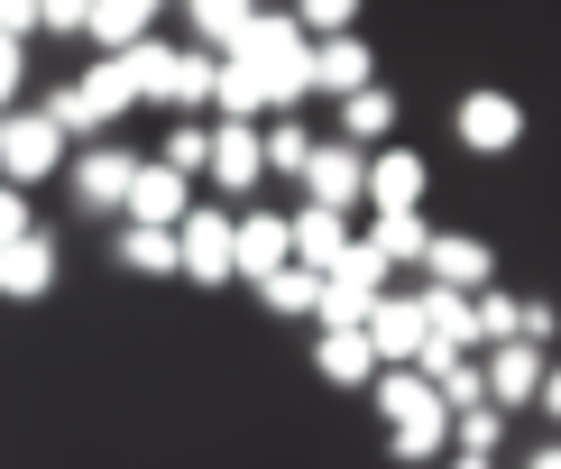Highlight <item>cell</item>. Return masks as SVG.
Here are the masks:
<instances>
[{
    "instance_id": "obj_1",
    "label": "cell",
    "mask_w": 561,
    "mask_h": 469,
    "mask_svg": "<svg viewBox=\"0 0 561 469\" xmlns=\"http://www.w3.org/2000/svg\"><path fill=\"white\" fill-rule=\"evenodd\" d=\"M368 405H378L387 451L405 469H433L442 451H451V414H442V396L414 378V368H378V378H368Z\"/></svg>"
},
{
    "instance_id": "obj_2",
    "label": "cell",
    "mask_w": 561,
    "mask_h": 469,
    "mask_svg": "<svg viewBox=\"0 0 561 469\" xmlns=\"http://www.w3.org/2000/svg\"><path fill=\"white\" fill-rule=\"evenodd\" d=\"M230 56L259 75V102H267V121H286L295 102H313V46L295 37V19L286 10H259V28H249Z\"/></svg>"
},
{
    "instance_id": "obj_3",
    "label": "cell",
    "mask_w": 561,
    "mask_h": 469,
    "mask_svg": "<svg viewBox=\"0 0 561 469\" xmlns=\"http://www.w3.org/2000/svg\"><path fill=\"white\" fill-rule=\"evenodd\" d=\"M65 138L37 121V111H0V184H10V194H37L46 175H65Z\"/></svg>"
},
{
    "instance_id": "obj_4",
    "label": "cell",
    "mask_w": 561,
    "mask_h": 469,
    "mask_svg": "<svg viewBox=\"0 0 561 469\" xmlns=\"http://www.w3.org/2000/svg\"><path fill=\"white\" fill-rule=\"evenodd\" d=\"M378 295H387V267H378V258H368L359 240H350V258L313 286V322H322V332H359Z\"/></svg>"
},
{
    "instance_id": "obj_5",
    "label": "cell",
    "mask_w": 561,
    "mask_h": 469,
    "mask_svg": "<svg viewBox=\"0 0 561 469\" xmlns=\"http://www.w3.org/2000/svg\"><path fill=\"white\" fill-rule=\"evenodd\" d=\"M129 175H138V157L121 148V138H102V148H75V157H65V194H75V213H92V221L121 213Z\"/></svg>"
},
{
    "instance_id": "obj_6",
    "label": "cell",
    "mask_w": 561,
    "mask_h": 469,
    "mask_svg": "<svg viewBox=\"0 0 561 469\" xmlns=\"http://www.w3.org/2000/svg\"><path fill=\"white\" fill-rule=\"evenodd\" d=\"M175 276H194L203 295H213V286H240V267H230V213L194 203V213L175 221Z\"/></svg>"
},
{
    "instance_id": "obj_7",
    "label": "cell",
    "mask_w": 561,
    "mask_h": 469,
    "mask_svg": "<svg viewBox=\"0 0 561 469\" xmlns=\"http://www.w3.org/2000/svg\"><path fill=\"white\" fill-rule=\"evenodd\" d=\"M451 138H460L470 157H516V148H525V102H516V92H460Z\"/></svg>"
},
{
    "instance_id": "obj_8",
    "label": "cell",
    "mask_w": 561,
    "mask_h": 469,
    "mask_svg": "<svg viewBox=\"0 0 561 469\" xmlns=\"http://www.w3.org/2000/svg\"><path fill=\"white\" fill-rule=\"evenodd\" d=\"M424 286H442V295H488L497 286V249L479 240V230H433V249H424Z\"/></svg>"
},
{
    "instance_id": "obj_9",
    "label": "cell",
    "mask_w": 561,
    "mask_h": 469,
    "mask_svg": "<svg viewBox=\"0 0 561 469\" xmlns=\"http://www.w3.org/2000/svg\"><path fill=\"white\" fill-rule=\"evenodd\" d=\"M414 313H424V359H414V378H433V368H451V359H479V332H470V295L414 286Z\"/></svg>"
},
{
    "instance_id": "obj_10",
    "label": "cell",
    "mask_w": 561,
    "mask_h": 469,
    "mask_svg": "<svg viewBox=\"0 0 561 469\" xmlns=\"http://www.w3.org/2000/svg\"><path fill=\"white\" fill-rule=\"evenodd\" d=\"M424 194H433L424 148H378V157H368V184H359L368 213H424Z\"/></svg>"
},
{
    "instance_id": "obj_11",
    "label": "cell",
    "mask_w": 561,
    "mask_h": 469,
    "mask_svg": "<svg viewBox=\"0 0 561 469\" xmlns=\"http://www.w3.org/2000/svg\"><path fill=\"white\" fill-rule=\"evenodd\" d=\"M350 240H359L350 213H322V203H295V213H286V258H295L304 276H332L341 258H350Z\"/></svg>"
},
{
    "instance_id": "obj_12",
    "label": "cell",
    "mask_w": 561,
    "mask_h": 469,
    "mask_svg": "<svg viewBox=\"0 0 561 469\" xmlns=\"http://www.w3.org/2000/svg\"><path fill=\"white\" fill-rule=\"evenodd\" d=\"M359 184H368V157L341 148V138H313V157H304V184H295V194L322 203V213H350V203H359Z\"/></svg>"
},
{
    "instance_id": "obj_13",
    "label": "cell",
    "mask_w": 561,
    "mask_h": 469,
    "mask_svg": "<svg viewBox=\"0 0 561 469\" xmlns=\"http://www.w3.org/2000/svg\"><path fill=\"white\" fill-rule=\"evenodd\" d=\"M230 267H240V286H259V276H276V267H295V258H286V213H267V203L230 213Z\"/></svg>"
},
{
    "instance_id": "obj_14",
    "label": "cell",
    "mask_w": 561,
    "mask_h": 469,
    "mask_svg": "<svg viewBox=\"0 0 561 469\" xmlns=\"http://www.w3.org/2000/svg\"><path fill=\"white\" fill-rule=\"evenodd\" d=\"M359 341H368L378 368H414V359H424V313H414V295H378L368 322H359Z\"/></svg>"
},
{
    "instance_id": "obj_15",
    "label": "cell",
    "mask_w": 561,
    "mask_h": 469,
    "mask_svg": "<svg viewBox=\"0 0 561 469\" xmlns=\"http://www.w3.org/2000/svg\"><path fill=\"white\" fill-rule=\"evenodd\" d=\"M184 213H194V184L167 175L157 157H138V175H129V194H121V221H138V230H175Z\"/></svg>"
},
{
    "instance_id": "obj_16",
    "label": "cell",
    "mask_w": 561,
    "mask_h": 469,
    "mask_svg": "<svg viewBox=\"0 0 561 469\" xmlns=\"http://www.w3.org/2000/svg\"><path fill=\"white\" fill-rule=\"evenodd\" d=\"M56 276H65V249L46 240V230H28V240L0 249V304H46Z\"/></svg>"
},
{
    "instance_id": "obj_17",
    "label": "cell",
    "mask_w": 561,
    "mask_h": 469,
    "mask_svg": "<svg viewBox=\"0 0 561 469\" xmlns=\"http://www.w3.org/2000/svg\"><path fill=\"white\" fill-rule=\"evenodd\" d=\"M543 350H525V341H506V350H479V387H488V405L497 414H525L534 405V387H543Z\"/></svg>"
},
{
    "instance_id": "obj_18",
    "label": "cell",
    "mask_w": 561,
    "mask_h": 469,
    "mask_svg": "<svg viewBox=\"0 0 561 469\" xmlns=\"http://www.w3.org/2000/svg\"><path fill=\"white\" fill-rule=\"evenodd\" d=\"M203 175L221 184V194H259L267 184V157H259V129H240V121H213V157H203Z\"/></svg>"
},
{
    "instance_id": "obj_19",
    "label": "cell",
    "mask_w": 561,
    "mask_h": 469,
    "mask_svg": "<svg viewBox=\"0 0 561 469\" xmlns=\"http://www.w3.org/2000/svg\"><path fill=\"white\" fill-rule=\"evenodd\" d=\"M359 249L378 258L387 276H414V267H424V249H433V221H424V213H378Z\"/></svg>"
},
{
    "instance_id": "obj_20",
    "label": "cell",
    "mask_w": 561,
    "mask_h": 469,
    "mask_svg": "<svg viewBox=\"0 0 561 469\" xmlns=\"http://www.w3.org/2000/svg\"><path fill=\"white\" fill-rule=\"evenodd\" d=\"M157 37V10L148 0H102V10H83V46L92 56H129V46Z\"/></svg>"
},
{
    "instance_id": "obj_21",
    "label": "cell",
    "mask_w": 561,
    "mask_h": 469,
    "mask_svg": "<svg viewBox=\"0 0 561 469\" xmlns=\"http://www.w3.org/2000/svg\"><path fill=\"white\" fill-rule=\"evenodd\" d=\"M341 148H359V157H378V148H396V92L387 83H368V92H350L341 102Z\"/></svg>"
},
{
    "instance_id": "obj_22",
    "label": "cell",
    "mask_w": 561,
    "mask_h": 469,
    "mask_svg": "<svg viewBox=\"0 0 561 469\" xmlns=\"http://www.w3.org/2000/svg\"><path fill=\"white\" fill-rule=\"evenodd\" d=\"M368 83H378V56H368L359 37H332V46H313V92L350 102V92H368Z\"/></svg>"
},
{
    "instance_id": "obj_23",
    "label": "cell",
    "mask_w": 561,
    "mask_h": 469,
    "mask_svg": "<svg viewBox=\"0 0 561 469\" xmlns=\"http://www.w3.org/2000/svg\"><path fill=\"white\" fill-rule=\"evenodd\" d=\"M313 378H322V387H341V396H368L378 359H368V341H359V332H322V341H313Z\"/></svg>"
},
{
    "instance_id": "obj_24",
    "label": "cell",
    "mask_w": 561,
    "mask_h": 469,
    "mask_svg": "<svg viewBox=\"0 0 561 469\" xmlns=\"http://www.w3.org/2000/svg\"><path fill=\"white\" fill-rule=\"evenodd\" d=\"M184 28H194V56H230V46L259 28V10H249V0H194Z\"/></svg>"
},
{
    "instance_id": "obj_25",
    "label": "cell",
    "mask_w": 561,
    "mask_h": 469,
    "mask_svg": "<svg viewBox=\"0 0 561 469\" xmlns=\"http://www.w3.org/2000/svg\"><path fill=\"white\" fill-rule=\"evenodd\" d=\"M111 267H121V276H175V230L121 221V230H111Z\"/></svg>"
},
{
    "instance_id": "obj_26",
    "label": "cell",
    "mask_w": 561,
    "mask_h": 469,
    "mask_svg": "<svg viewBox=\"0 0 561 469\" xmlns=\"http://www.w3.org/2000/svg\"><path fill=\"white\" fill-rule=\"evenodd\" d=\"M259 157H267V175H286V184H304V157H313V129L295 121H259Z\"/></svg>"
},
{
    "instance_id": "obj_27",
    "label": "cell",
    "mask_w": 561,
    "mask_h": 469,
    "mask_svg": "<svg viewBox=\"0 0 561 469\" xmlns=\"http://www.w3.org/2000/svg\"><path fill=\"white\" fill-rule=\"evenodd\" d=\"M313 286H322V276H304V267H276V276H259L249 295H259L276 322H313Z\"/></svg>"
},
{
    "instance_id": "obj_28",
    "label": "cell",
    "mask_w": 561,
    "mask_h": 469,
    "mask_svg": "<svg viewBox=\"0 0 561 469\" xmlns=\"http://www.w3.org/2000/svg\"><path fill=\"white\" fill-rule=\"evenodd\" d=\"M516 313H525V295H506V286L470 295V332H479V350H506V341H516Z\"/></svg>"
},
{
    "instance_id": "obj_29",
    "label": "cell",
    "mask_w": 561,
    "mask_h": 469,
    "mask_svg": "<svg viewBox=\"0 0 561 469\" xmlns=\"http://www.w3.org/2000/svg\"><path fill=\"white\" fill-rule=\"evenodd\" d=\"M286 19H295V37H304V46L359 37V10H350V0H304V10H286Z\"/></svg>"
},
{
    "instance_id": "obj_30",
    "label": "cell",
    "mask_w": 561,
    "mask_h": 469,
    "mask_svg": "<svg viewBox=\"0 0 561 469\" xmlns=\"http://www.w3.org/2000/svg\"><path fill=\"white\" fill-rule=\"evenodd\" d=\"M497 442H506V414H497V405L451 414V451H460V460H497Z\"/></svg>"
},
{
    "instance_id": "obj_31",
    "label": "cell",
    "mask_w": 561,
    "mask_h": 469,
    "mask_svg": "<svg viewBox=\"0 0 561 469\" xmlns=\"http://www.w3.org/2000/svg\"><path fill=\"white\" fill-rule=\"evenodd\" d=\"M203 157H213V129H194V121H175L167 138H157V167H167V175H184V184L203 175Z\"/></svg>"
},
{
    "instance_id": "obj_32",
    "label": "cell",
    "mask_w": 561,
    "mask_h": 469,
    "mask_svg": "<svg viewBox=\"0 0 561 469\" xmlns=\"http://www.w3.org/2000/svg\"><path fill=\"white\" fill-rule=\"evenodd\" d=\"M424 387L442 396V414H470V405H488V387H479V359H451V368H433Z\"/></svg>"
},
{
    "instance_id": "obj_33",
    "label": "cell",
    "mask_w": 561,
    "mask_h": 469,
    "mask_svg": "<svg viewBox=\"0 0 561 469\" xmlns=\"http://www.w3.org/2000/svg\"><path fill=\"white\" fill-rule=\"evenodd\" d=\"M19 92H28V46L0 37V111H19Z\"/></svg>"
},
{
    "instance_id": "obj_34",
    "label": "cell",
    "mask_w": 561,
    "mask_h": 469,
    "mask_svg": "<svg viewBox=\"0 0 561 469\" xmlns=\"http://www.w3.org/2000/svg\"><path fill=\"white\" fill-rule=\"evenodd\" d=\"M28 230H37V203L0 184V249H10V240H28Z\"/></svg>"
},
{
    "instance_id": "obj_35",
    "label": "cell",
    "mask_w": 561,
    "mask_h": 469,
    "mask_svg": "<svg viewBox=\"0 0 561 469\" xmlns=\"http://www.w3.org/2000/svg\"><path fill=\"white\" fill-rule=\"evenodd\" d=\"M37 37H83V10L75 0H37Z\"/></svg>"
},
{
    "instance_id": "obj_36",
    "label": "cell",
    "mask_w": 561,
    "mask_h": 469,
    "mask_svg": "<svg viewBox=\"0 0 561 469\" xmlns=\"http://www.w3.org/2000/svg\"><path fill=\"white\" fill-rule=\"evenodd\" d=\"M0 37L28 46V37H37V0H0Z\"/></svg>"
},
{
    "instance_id": "obj_37",
    "label": "cell",
    "mask_w": 561,
    "mask_h": 469,
    "mask_svg": "<svg viewBox=\"0 0 561 469\" xmlns=\"http://www.w3.org/2000/svg\"><path fill=\"white\" fill-rule=\"evenodd\" d=\"M534 405H543V414H552V424H561V359L543 368V387H534Z\"/></svg>"
},
{
    "instance_id": "obj_38",
    "label": "cell",
    "mask_w": 561,
    "mask_h": 469,
    "mask_svg": "<svg viewBox=\"0 0 561 469\" xmlns=\"http://www.w3.org/2000/svg\"><path fill=\"white\" fill-rule=\"evenodd\" d=\"M516 469H561V433H552V442H534V451H525Z\"/></svg>"
}]
</instances>
